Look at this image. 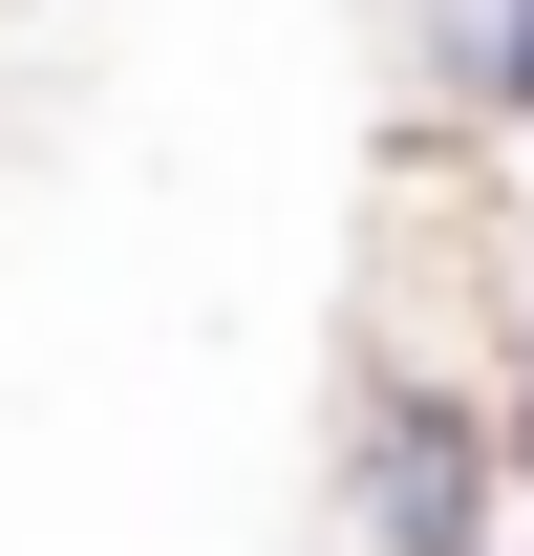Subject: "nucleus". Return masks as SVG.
<instances>
[{"label":"nucleus","mask_w":534,"mask_h":556,"mask_svg":"<svg viewBox=\"0 0 534 556\" xmlns=\"http://www.w3.org/2000/svg\"><path fill=\"white\" fill-rule=\"evenodd\" d=\"M342 535H364V556H492V535H513L492 364L364 343V386H342Z\"/></svg>","instance_id":"1"},{"label":"nucleus","mask_w":534,"mask_h":556,"mask_svg":"<svg viewBox=\"0 0 534 556\" xmlns=\"http://www.w3.org/2000/svg\"><path fill=\"white\" fill-rule=\"evenodd\" d=\"M492 450H513V514H534V236H513V321H492Z\"/></svg>","instance_id":"2"}]
</instances>
